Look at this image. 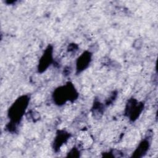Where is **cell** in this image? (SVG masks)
Instances as JSON below:
<instances>
[{
  "label": "cell",
  "mask_w": 158,
  "mask_h": 158,
  "mask_svg": "<svg viewBox=\"0 0 158 158\" xmlns=\"http://www.w3.org/2000/svg\"><path fill=\"white\" fill-rule=\"evenodd\" d=\"M150 146V141L149 138H144L142 140L133 152V157H142L148 151Z\"/></svg>",
  "instance_id": "7"
},
{
  "label": "cell",
  "mask_w": 158,
  "mask_h": 158,
  "mask_svg": "<svg viewBox=\"0 0 158 158\" xmlns=\"http://www.w3.org/2000/svg\"><path fill=\"white\" fill-rule=\"evenodd\" d=\"M143 109L144 104L143 102H138L135 99H130L126 104L125 114L131 121L134 122L138 118Z\"/></svg>",
  "instance_id": "3"
},
{
  "label": "cell",
  "mask_w": 158,
  "mask_h": 158,
  "mask_svg": "<svg viewBox=\"0 0 158 158\" xmlns=\"http://www.w3.org/2000/svg\"><path fill=\"white\" fill-rule=\"evenodd\" d=\"M70 136V133L64 130H59L56 135L53 143V149L56 152L59 151L64 144L66 143Z\"/></svg>",
  "instance_id": "6"
},
{
  "label": "cell",
  "mask_w": 158,
  "mask_h": 158,
  "mask_svg": "<svg viewBox=\"0 0 158 158\" xmlns=\"http://www.w3.org/2000/svg\"><path fill=\"white\" fill-rule=\"evenodd\" d=\"M69 156L70 157H78L79 156V150H78L77 148H73L70 151V152H69Z\"/></svg>",
  "instance_id": "9"
},
{
  "label": "cell",
  "mask_w": 158,
  "mask_h": 158,
  "mask_svg": "<svg viewBox=\"0 0 158 158\" xmlns=\"http://www.w3.org/2000/svg\"><path fill=\"white\" fill-rule=\"evenodd\" d=\"M92 54L89 51L83 52L77 59L76 62L77 73H80L88 67L91 61Z\"/></svg>",
  "instance_id": "5"
},
{
  "label": "cell",
  "mask_w": 158,
  "mask_h": 158,
  "mask_svg": "<svg viewBox=\"0 0 158 158\" xmlns=\"http://www.w3.org/2000/svg\"><path fill=\"white\" fill-rule=\"evenodd\" d=\"M103 109H104V107L101 103H100L98 101L94 102V104H93V113L95 117H96V115L99 116V115L102 114Z\"/></svg>",
  "instance_id": "8"
},
{
  "label": "cell",
  "mask_w": 158,
  "mask_h": 158,
  "mask_svg": "<svg viewBox=\"0 0 158 158\" xmlns=\"http://www.w3.org/2000/svg\"><path fill=\"white\" fill-rule=\"evenodd\" d=\"M53 48L52 46L49 45L44 50L39 60L38 70L42 73L44 72L52 64L53 61Z\"/></svg>",
  "instance_id": "4"
},
{
  "label": "cell",
  "mask_w": 158,
  "mask_h": 158,
  "mask_svg": "<svg viewBox=\"0 0 158 158\" xmlns=\"http://www.w3.org/2000/svg\"><path fill=\"white\" fill-rule=\"evenodd\" d=\"M30 98L27 95H23L19 97L10 106L8 110V117L10 122L7 126L9 131H14L17 125L24 115L28 106Z\"/></svg>",
  "instance_id": "1"
},
{
  "label": "cell",
  "mask_w": 158,
  "mask_h": 158,
  "mask_svg": "<svg viewBox=\"0 0 158 158\" xmlns=\"http://www.w3.org/2000/svg\"><path fill=\"white\" fill-rule=\"evenodd\" d=\"M78 93L73 85L68 82L65 85L57 88L52 94V98L56 104L62 106L67 101H73L78 97Z\"/></svg>",
  "instance_id": "2"
}]
</instances>
